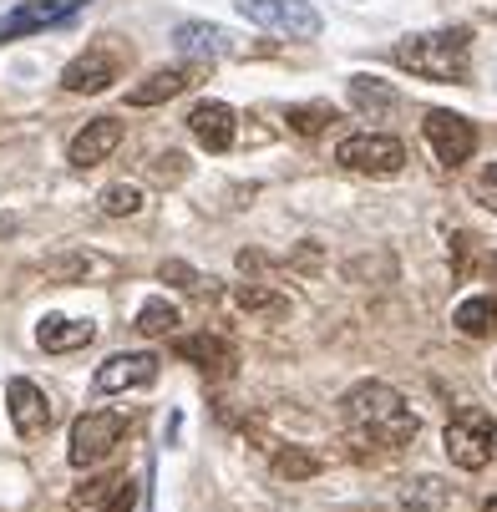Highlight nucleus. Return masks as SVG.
I'll return each instance as SVG.
<instances>
[{"mask_svg":"<svg viewBox=\"0 0 497 512\" xmlns=\"http://www.w3.org/2000/svg\"><path fill=\"white\" fill-rule=\"evenodd\" d=\"M325 122H335V107H325V102H315V107H290V127L305 132V137H315Z\"/></svg>","mask_w":497,"mask_h":512,"instance_id":"393cba45","label":"nucleus"},{"mask_svg":"<svg viewBox=\"0 0 497 512\" xmlns=\"http://www.w3.org/2000/svg\"><path fill=\"white\" fill-rule=\"evenodd\" d=\"M36 340H41V350H51V355H61V350H82V345L97 340V325H92V320H61V315H51V320H41Z\"/></svg>","mask_w":497,"mask_h":512,"instance_id":"dca6fc26","label":"nucleus"},{"mask_svg":"<svg viewBox=\"0 0 497 512\" xmlns=\"http://www.w3.org/2000/svg\"><path fill=\"white\" fill-rule=\"evenodd\" d=\"M477 198H482L487 208H497V163H492V168L477 178Z\"/></svg>","mask_w":497,"mask_h":512,"instance_id":"7c9ffc66","label":"nucleus"},{"mask_svg":"<svg viewBox=\"0 0 497 512\" xmlns=\"http://www.w3.org/2000/svg\"><path fill=\"white\" fill-rule=\"evenodd\" d=\"M340 416H345L350 442H361V447H406L416 436L411 406L381 381H361L355 391H345Z\"/></svg>","mask_w":497,"mask_h":512,"instance_id":"f257e3e1","label":"nucleus"},{"mask_svg":"<svg viewBox=\"0 0 497 512\" xmlns=\"http://www.w3.org/2000/svg\"><path fill=\"white\" fill-rule=\"evenodd\" d=\"M239 16L264 26V31H279V36H290V41H315L325 31L320 11L305 6V0H239Z\"/></svg>","mask_w":497,"mask_h":512,"instance_id":"39448f33","label":"nucleus"},{"mask_svg":"<svg viewBox=\"0 0 497 512\" xmlns=\"http://www.w3.org/2000/svg\"><path fill=\"white\" fill-rule=\"evenodd\" d=\"M350 102L361 107V112H371V117L396 112V92L386 82H376V77H350Z\"/></svg>","mask_w":497,"mask_h":512,"instance_id":"aec40b11","label":"nucleus"},{"mask_svg":"<svg viewBox=\"0 0 497 512\" xmlns=\"http://www.w3.org/2000/svg\"><path fill=\"white\" fill-rule=\"evenodd\" d=\"M335 163L350 168V173H371V178H396L406 168V148L401 137H386V132H355L335 148Z\"/></svg>","mask_w":497,"mask_h":512,"instance_id":"20e7f679","label":"nucleus"},{"mask_svg":"<svg viewBox=\"0 0 497 512\" xmlns=\"http://www.w3.org/2000/svg\"><path fill=\"white\" fill-rule=\"evenodd\" d=\"M173 46H178L183 56H193V61H219V56H234V51H239L224 26H208V21H183V26L173 31Z\"/></svg>","mask_w":497,"mask_h":512,"instance_id":"ddd939ff","label":"nucleus"},{"mask_svg":"<svg viewBox=\"0 0 497 512\" xmlns=\"http://www.w3.org/2000/svg\"><path fill=\"white\" fill-rule=\"evenodd\" d=\"M6 406H11V426H16L21 436H41V431L51 426V401H46V391H41L36 381H26V376H16V381L6 386Z\"/></svg>","mask_w":497,"mask_h":512,"instance_id":"f8f14e48","label":"nucleus"},{"mask_svg":"<svg viewBox=\"0 0 497 512\" xmlns=\"http://www.w3.org/2000/svg\"><path fill=\"white\" fill-rule=\"evenodd\" d=\"M112 492H117V482H107V477H102V482H87L71 502H77V507H97V502H102V497H112Z\"/></svg>","mask_w":497,"mask_h":512,"instance_id":"cd10ccee","label":"nucleus"},{"mask_svg":"<svg viewBox=\"0 0 497 512\" xmlns=\"http://www.w3.org/2000/svg\"><path fill=\"white\" fill-rule=\"evenodd\" d=\"M320 467H325V457H320V452H305V447L274 452V472H279L284 482H305V477H315Z\"/></svg>","mask_w":497,"mask_h":512,"instance_id":"4be33fe9","label":"nucleus"},{"mask_svg":"<svg viewBox=\"0 0 497 512\" xmlns=\"http://www.w3.org/2000/svg\"><path fill=\"white\" fill-rule=\"evenodd\" d=\"M173 350H178L188 365H198L203 376H229V371H234V345H224L219 335H178Z\"/></svg>","mask_w":497,"mask_h":512,"instance_id":"2eb2a0df","label":"nucleus"},{"mask_svg":"<svg viewBox=\"0 0 497 512\" xmlns=\"http://www.w3.org/2000/svg\"><path fill=\"white\" fill-rule=\"evenodd\" d=\"M117 66H122L117 51L92 46V51H82L77 61L61 71V87H66V92H107V87L117 82Z\"/></svg>","mask_w":497,"mask_h":512,"instance_id":"9b49d317","label":"nucleus"},{"mask_svg":"<svg viewBox=\"0 0 497 512\" xmlns=\"http://www.w3.org/2000/svg\"><path fill=\"white\" fill-rule=\"evenodd\" d=\"M163 371V360L153 350H132V355H112L107 365H97L92 386L97 391H137V386H153Z\"/></svg>","mask_w":497,"mask_h":512,"instance_id":"1a4fd4ad","label":"nucleus"},{"mask_svg":"<svg viewBox=\"0 0 497 512\" xmlns=\"http://www.w3.org/2000/svg\"><path fill=\"white\" fill-rule=\"evenodd\" d=\"M396 66H406L421 82H467V56H472V31L447 26V31H426L396 41Z\"/></svg>","mask_w":497,"mask_h":512,"instance_id":"f03ea898","label":"nucleus"},{"mask_svg":"<svg viewBox=\"0 0 497 512\" xmlns=\"http://www.w3.org/2000/svg\"><path fill=\"white\" fill-rule=\"evenodd\" d=\"M173 325H178V305H168V300H148L137 310V330L142 335H173Z\"/></svg>","mask_w":497,"mask_h":512,"instance_id":"5701e85b","label":"nucleus"},{"mask_svg":"<svg viewBox=\"0 0 497 512\" xmlns=\"http://www.w3.org/2000/svg\"><path fill=\"white\" fill-rule=\"evenodd\" d=\"M11 229H16V224H11V218H0V234H11Z\"/></svg>","mask_w":497,"mask_h":512,"instance_id":"2f4dec72","label":"nucleus"},{"mask_svg":"<svg viewBox=\"0 0 497 512\" xmlns=\"http://www.w3.org/2000/svg\"><path fill=\"white\" fill-rule=\"evenodd\" d=\"M117 142H122V122L117 117H92L77 137H71L66 163L77 168V173H87V168H97V163H107L117 153Z\"/></svg>","mask_w":497,"mask_h":512,"instance_id":"9d476101","label":"nucleus"},{"mask_svg":"<svg viewBox=\"0 0 497 512\" xmlns=\"http://www.w3.org/2000/svg\"><path fill=\"white\" fill-rule=\"evenodd\" d=\"M142 208V188L137 183H112L107 193H102V213L107 218H132Z\"/></svg>","mask_w":497,"mask_h":512,"instance_id":"b1692460","label":"nucleus"},{"mask_svg":"<svg viewBox=\"0 0 497 512\" xmlns=\"http://www.w3.org/2000/svg\"><path fill=\"white\" fill-rule=\"evenodd\" d=\"M234 305L249 310V315H264V320H284V315H290V300H284L279 289H269V284H239Z\"/></svg>","mask_w":497,"mask_h":512,"instance_id":"6ab92c4d","label":"nucleus"},{"mask_svg":"<svg viewBox=\"0 0 497 512\" xmlns=\"http://www.w3.org/2000/svg\"><path fill=\"white\" fill-rule=\"evenodd\" d=\"M46 274H51V279H82V274H92V259H87V254L51 259V264H46Z\"/></svg>","mask_w":497,"mask_h":512,"instance_id":"a878e982","label":"nucleus"},{"mask_svg":"<svg viewBox=\"0 0 497 512\" xmlns=\"http://www.w3.org/2000/svg\"><path fill=\"white\" fill-rule=\"evenodd\" d=\"M132 507H137V482H117V492H112L107 512H132Z\"/></svg>","mask_w":497,"mask_h":512,"instance_id":"c756f323","label":"nucleus"},{"mask_svg":"<svg viewBox=\"0 0 497 512\" xmlns=\"http://www.w3.org/2000/svg\"><path fill=\"white\" fill-rule=\"evenodd\" d=\"M183 163H188L183 153H163V158H153V178H158V183H178V178L188 173Z\"/></svg>","mask_w":497,"mask_h":512,"instance_id":"bb28decb","label":"nucleus"},{"mask_svg":"<svg viewBox=\"0 0 497 512\" xmlns=\"http://www.w3.org/2000/svg\"><path fill=\"white\" fill-rule=\"evenodd\" d=\"M426 142L437 148V158L447 163V168H457V163H467L472 153H477V127L467 122V117H457V112H426Z\"/></svg>","mask_w":497,"mask_h":512,"instance_id":"0eeeda50","label":"nucleus"},{"mask_svg":"<svg viewBox=\"0 0 497 512\" xmlns=\"http://www.w3.org/2000/svg\"><path fill=\"white\" fill-rule=\"evenodd\" d=\"M188 77H193V71H183V66H163V71H153L148 82H137V87L127 92V102H132V107H158V102L178 97V92L188 87Z\"/></svg>","mask_w":497,"mask_h":512,"instance_id":"f3484780","label":"nucleus"},{"mask_svg":"<svg viewBox=\"0 0 497 512\" xmlns=\"http://www.w3.org/2000/svg\"><path fill=\"white\" fill-rule=\"evenodd\" d=\"M482 512H497V497H487V502H482Z\"/></svg>","mask_w":497,"mask_h":512,"instance_id":"473e14b6","label":"nucleus"},{"mask_svg":"<svg viewBox=\"0 0 497 512\" xmlns=\"http://www.w3.org/2000/svg\"><path fill=\"white\" fill-rule=\"evenodd\" d=\"M158 274H163V279H178L183 289H198V274H193V269H188L183 259H168V264H163Z\"/></svg>","mask_w":497,"mask_h":512,"instance_id":"c85d7f7f","label":"nucleus"},{"mask_svg":"<svg viewBox=\"0 0 497 512\" xmlns=\"http://www.w3.org/2000/svg\"><path fill=\"white\" fill-rule=\"evenodd\" d=\"M122 431H127L122 411H82L77 421H71V447H66L71 467H97L102 457H112Z\"/></svg>","mask_w":497,"mask_h":512,"instance_id":"423d86ee","label":"nucleus"},{"mask_svg":"<svg viewBox=\"0 0 497 512\" xmlns=\"http://www.w3.org/2000/svg\"><path fill=\"white\" fill-rule=\"evenodd\" d=\"M447 497H452V487H447V482L421 477V482H411V487L401 492V507H406V512H442V507H447Z\"/></svg>","mask_w":497,"mask_h":512,"instance_id":"412c9836","label":"nucleus"},{"mask_svg":"<svg viewBox=\"0 0 497 512\" xmlns=\"http://www.w3.org/2000/svg\"><path fill=\"white\" fill-rule=\"evenodd\" d=\"M188 127H193V137L203 142L208 153H229L234 148V107H224V102H198L188 112Z\"/></svg>","mask_w":497,"mask_h":512,"instance_id":"4468645a","label":"nucleus"},{"mask_svg":"<svg viewBox=\"0 0 497 512\" xmlns=\"http://www.w3.org/2000/svg\"><path fill=\"white\" fill-rule=\"evenodd\" d=\"M442 447L462 472H482L492 462V447H497V421L482 406H462L442 431Z\"/></svg>","mask_w":497,"mask_h":512,"instance_id":"7ed1b4c3","label":"nucleus"},{"mask_svg":"<svg viewBox=\"0 0 497 512\" xmlns=\"http://www.w3.org/2000/svg\"><path fill=\"white\" fill-rule=\"evenodd\" d=\"M492 274H497V254H492Z\"/></svg>","mask_w":497,"mask_h":512,"instance_id":"72a5a7b5","label":"nucleus"},{"mask_svg":"<svg viewBox=\"0 0 497 512\" xmlns=\"http://www.w3.org/2000/svg\"><path fill=\"white\" fill-rule=\"evenodd\" d=\"M87 6L92 0H31V6H16L11 16H0V46L16 36H31V31H46V26H61Z\"/></svg>","mask_w":497,"mask_h":512,"instance_id":"6e6552de","label":"nucleus"},{"mask_svg":"<svg viewBox=\"0 0 497 512\" xmlns=\"http://www.w3.org/2000/svg\"><path fill=\"white\" fill-rule=\"evenodd\" d=\"M452 325H457L462 335H472V340L497 335V300H492V295H472V300H462L457 315H452Z\"/></svg>","mask_w":497,"mask_h":512,"instance_id":"a211bd4d","label":"nucleus"}]
</instances>
